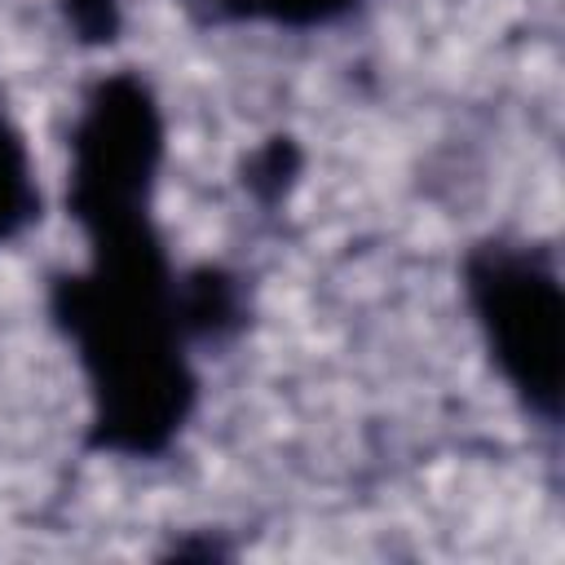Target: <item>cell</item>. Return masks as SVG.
Masks as SVG:
<instances>
[{"label": "cell", "instance_id": "obj_7", "mask_svg": "<svg viewBox=\"0 0 565 565\" xmlns=\"http://www.w3.org/2000/svg\"><path fill=\"white\" fill-rule=\"evenodd\" d=\"M358 0H234L230 22H256L278 31H318L340 22Z\"/></svg>", "mask_w": 565, "mask_h": 565}, {"label": "cell", "instance_id": "obj_9", "mask_svg": "<svg viewBox=\"0 0 565 565\" xmlns=\"http://www.w3.org/2000/svg\"><path fill=\"white\" fill-rule=\"evenodd\" d=\"M181 4H190L207 22H230V13H234V0H181Z\"/></svg>", "mask_w": 565, "mask_h": 565}, {"label": "cell", "instance_id": "obj_1", "mask_svg": "<svg viewBox=\"0 0 565 565\" xmlns=\"http://www.w3.org/2000/svg\"><path fill=\"white\" fill-rule=\"evenodd\" d=\"M88 260L49 278V322L88 388L84 446L163 459L199 411L194 344L177 318V265L150 216L84 230Z\"/></svg>", "mask_w": 565, "mask_h": 565}, {"label": "cell", "instance_id": "obj_2", "mask_svg": "<svg viewBox=\"0 0 565 565\" xmlns=\"http://www.w3.org/2000/svg\"><path fill=\"white\" fill-rule=\"evenodd\" d=\"M463 305L508 393L539 424L561 419L565 380V287L547 247L481 238L459 265Z\"/></svg>", "mask_w": 565, "mask_h": 565}, {"label": "cell", "instance_id": "obj_3", "mask_svg": "<svg viewBox=\"0 0 565 565\" xmlns=\"http://www.w3.org/2000/svg\"><path fill=\"white\" fill-rule=\"evenodd\" d=\"M163 154L168 124L150 79L137 71L93 79L66 137V216L79 234L150 216Z\"/></svg>", "mask_w": 565, "mask_h": 565}, {"label": "cell", "instance_id": "obj_4", "mask_svg": "<svg viewBox=\"0 0 565 565\" xmlns=\"http://www.w3.org/2000/svg\"><path fill=\"white\" fill-rule=\"evenodd\" d=\"M177 318L185 340L221 349L247 331V287L230 265L199 260L177 269Z\"/></svg>", "mask_w": 565, "mask_h": 565}, {"label": "cell", "instance_id": "obj_6", "mask_svg": "<svg viewBox=\"0 0 565 565\" xmlns=\"http://www.w3.org/2000/svg\"><path fill=\"white\" fill-rule=\"evenodd\" d=\"M305 177V150L291 132H274L260 146H252L238 163V185L247 190V199L265 212L282 207L291 199V190Z\"/></svg>", "mask_w": 565, "mask_h": 565}, {"label": "cell", "instance_id": "obj_8", "mask_svg": "<svg viewBox=\"0 0 565 565\" xmlns=\"http://www.w3.org/2000/svg\"><path fill=\"white\" fill-rule=\"evenodd\" d=\"M57 13L79 49H110L124 35V0H57Z\"/></svg>", "mask_w": 565, "mask_h": 565}, {"label": "cell", "instance_id": "obj_5", "mask_svg": "<svg viewBox=\"0 0 565 565\" xmlns=\"http://www.w3.org/2000/svg\"><path fill=\"white\" fill-rule=\"evenodd\" d=\"M31 221H40L35 159L22 128L0 110V247H9Z\"/></svg>", "mask_w": 565, "mask_h": 565}]
</instances>
